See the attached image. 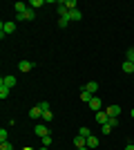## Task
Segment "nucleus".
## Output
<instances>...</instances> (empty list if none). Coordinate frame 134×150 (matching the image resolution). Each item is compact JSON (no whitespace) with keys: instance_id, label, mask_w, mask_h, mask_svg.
I'll return each mask as SVG.
<instances>
[{"instance_id":"4be33fe9","label":"nucleus","mask_w":134,"mask_h":150,"mask_svg":"<svg viewBox=\"0 0 134 150\" xmlns=\"http://www.w3.org/2000/svg\"><path fill=\"white\" fill-rule=\"evenodd\" d=\"M0 150H13V146L9 141H0Z\"/></svg>"},{"instance_id":"20e7f679","label":"nucleus","mask_w":134,"mask_h":150,"mask_svg":"<svg viewBox=\"0 0 134 150\" xmlns=\"http://www.w3.org/2000/svg\"><path fill=\"white\" fill-rule=\"evenodd\" d=\"M34 67H36V63H34V61H20L18 63V69H20V72H32Z\"/></svg>"},{"instance_id":"c756f323","label":"nucleus","mask_w":134,"mask_h":150,"mask_svg":"<svg viewBox=\"0 0 134 150\" xmlns=\"http://www.w3.org/2000/svg\"><path fill=\"white\" fill-rule=\"evenodd\" d=\"M76 150H89V148H87V146H85V148H76Z\"/></svg>"},{"instance_id":"a211bd4d","label":"nucleus","mask_w":134,"mask_h":150,"mask_svg":"<svg viewBox=\"0 0 134 150\" xmlns=\"http://www.w3.org/2000/svg\"><path fill=\"white\" fill-rule=\"evenodd\" d=\"M63 5L67 7L69 11H74V9H76V7H78V5H76V0H63Z\"/></svg>"},{"instance_id":"4468645a","label":"nucleus","mask_w":134,"mask_h":150,"mask_svg":"<svg viewBox=\"0 0 134 150\" xmlns=\"http://www.w3.org/2000/svg\"><path fill=\"white\" fill-rule=\"evenodd\" d=\"M87 148L92 150V148H98V139L92 134V137H87Z\"/></svg>"},{"instance_id":"423d86ee","label":"nucleus","mask_w":134,"mask_h":150,"mask_svg":"<svg viewBox=\"0 0 134 150\" xmlns=\"http://www.w3.org/2000/svg\"><path fill=\"white\" fill-rule=\"evenodd\" d=\"M0 83H2V85H7V88H13V85H16V76H2V79H0Z\"/></svg>"},{"instance_id":"ddd939ff","label":"nucleus","mask_w":134,"mask_h":150,"mask_svg":"<svg viewBox=\"0 0 134 150\" xmlns=\"http://www.w3.org/2000/svg\"><path fill=\"white\" fill-rule=\"evenodd\" d=\"M81 99H83L85 101V103H89V101H92V99H94V94H92V92H87V90H81Z\"/></svg>"},{"instance_id":"2f4dec72","label":"nucleus","mask_w":134,"mask_h":150,"mask_svg":"<svg viewBox=\"0 0 134 150\" xmlns=\"http://www.w3.org/2000/svg\"><path fill=\"white\" fill-rule=\"evenodd\" d=\"M38 150H49V148H45V146H43V148H38Z\"/></svg>"},{"instance_id":"cd10ccee","label":"nucleus","mask_w":134,"mask_h":150,"mask_svg":"<svg viewBox=\"0 0 134 150\" xmlns=\"http://www.w3.org/2000/svg\"><path fill=\"white\" fill-rule=\"evenodd\" d=\"M128 61L134 63V47H130V50H128Z\"/></svg>"},{"instance_id":"dca6fc26","label":"nucleus","mask_w":134,"mask_h":150,"mask_svg":"<svg viewBox=\"0 0 134 150\" xmlns=\"http://www.w3.org/2000/svg\"><path fill=\"white\" fill-rule=\"evenodd\" d=\"M76 134H81V137H85V139H87V137H92V130H89L87 125H83V128H81V130H78Z\"/></svg>"},{"instance_id":"9d476101","label":"nucleus","mask_w":134,"mask_h":150,"mask_svg":"<svg viewBox=\"0 0 134 150\" xmlns=\"http://www.w3.org/2000/svg\"><path fill=\"white\" fill-rule=\"evenodd\" d=\"M85 90H87V92H92V94H96V92H98V83H96V81L85 83Z\"/></svg>"},{"instance_id":"f8f14e48","label":"nucleus","mask_w":134,"mask_h":150,"mask_svg":"<svg viewBox=\"0 0 134 150\" xmlns=\"http://www.w3.org/2000/svg\"><path fill=\"white\" fill-rule=\"evenodd\" d=\"M81 18H83V13L78 11V9H74V11H69V20H72V23H78V20H81Z\"/></svg>"},{"instance_id":"7c9ffc66","label":"nucleus","mask_w":134,"mask_h":150,"mask_svg":"<svg viewBox=\"0 0 134 150\" xmlns=\"http://www.w3.org/2000/svg\"><path fill=\"white\" fill-rule=\"evenodd\" d=\"M130 117H132V119H134V110H132V112H130Z\"/></svg>"},{"instance_id":"6e6552de","label":"nucleus","mask_w":134,"mask_h":150,"mask_svg":"<svg viewBox=\"0 0 134 150\" xmlns=\"http://www.w3.org/2000/svg\"><path fill=\"white\" fill-rule=\"evenodd\" d=\"M29 117H32V119H43V110H40L38 105H34L32 110H29Z\"/></svg>"},{"instance_id":"b1692460","label":"nucleus","mask_w":134,"mask_h":150,"mask_svg":"<svg viewBox=\"0 0 134 150\" xmlns=\"http://www.w3.org/2000/svg\"><path fill=\"white\" fill-rule=\"evenodd\" d=\"M38 108L43 110V112H47V110H49V103H47V101H40V103H38Z\"/></svg>"},{"instance_id":"39448f33","label":"nucleus","mask_w":134,"mask_h":150,"mask_svg":"<svg viewBox=\"0 0 134 150\" xmlns=\"http://www.w3.org/2000/svg\"><path fill=\"white\" fill-rule=\"evenodd\" d=\"M94 119L103 125V123H107V121H109V117H107V112H105V110H101V112H96V114H94Z\"/></svg>"},{"instance_id":"bb28decb","label":"nucleus","mask_w":134,"mask_h":150,"mask_svg":"<svg viewBox=\"0 0 134 150\" xmlns=\"http://www.w3.org/2000/svg\"><path fill=\"white\" fill-rule=\"evenodd\" d=\"M7 137H9V132L2 128V130H0V141H7Z\"/></svg>"},{"instance_id":"a878e982","label":"nucleus","mask_w":134,"mask_h":150,"mask_svg":"<svg viewBox=\"0 0 134 150\" xmlns=\"http://www.w3.org/2000/svg\"><path fill=\"white\" fill-rule=\"evenodd\" d=\"M109 125H112V128H116V125H119V117H109V121H107Z\"/></svg>"},{"instance_id":"412c9836","label":"nucleus","mask_w":134,"mask_h":150,"mask_svg":"<svg viewBox=\"0 0 134 150\" xmlns=\"http://www.w3.org/2000/svg\"><path fill=\"white\" fill-rule=\"evenodd\" d=\"M51 141H54V139H51V134L43 137V146H45V148H49V146H51Z\"/></svg>"},{"instance_id":"f03ea898","label":"nucleus","mask_w":134,"mask_h":150,"mask_svg":"<svg viewBox=\"0 0 134 150\" xmlns=\"http://www.w3.org/2000/svg\"><path fill=\"white\" fill-rule=\"evenodd\" d=\"M87 105H89V110H92L94 114H96V112H101V110H103V101H101V96H94V99L89 101Z\"/></svg>"},{"instance_id":"f3484780","label":"nucleus","mask_w":134,"mask_h":150,"mask_svg":"<svg viewBox=\"0 0 134 150\" xmlns=\"http://www.w3.org/2000/svg\"><path fill=\"white\" fill-rule=\"evenodd\" d=\"M34 18H36V9L27 7V11H25V20H34Z\"/></svg>"},{"instance_id":"393cba45","label":"nucleus","mask_w":134,"mask_h":150,"mask_svg":"<svg viewBox=\"0 0 134 150\" xmlns=\"http://www.w3.org/2000/svg\"><path fill=\"white\" fill-rule=\"evenodd\" d=\"M29 7H32V9H36V7H43V0H32V2H29Z\"/></svg>"},{"instance_id":"0eeeda50","label":"nucleus","mask_w":134,"mask_h":150,"mask_svg":"<svg viewBox=\"0 0 134 150\" xmlns=\"http://www.w3.org/2000/svg\"><path fill=\"white\" fill-rule=\"evenodd\" d=\"M105 112H107V117H119L121 114V105H109V108H105Z\"/></svg>"},{"instance_id":"2eb2a0df","label":"nucleus","mask_w":134,"mask_h":150,"mask_svg":"<svg viewBox=\"0 0 134 150\" xmlns=\"http://www.w3.org/2000/svg\"><path fill=\"white\" fill-rule=\"evenodd\" d=\"M9 90H11V88H7V85H2V83H0V99H2V101L9 96Z\"/></svg>"},{"instance_id":"aec40b11","label":"nucleus","mask_w":134,"mask_h":150,"mask_svg":"<svg viewBox=\"0 0 134 150\" xmlns=\"http://www.w3.org/2000/svg\"><path fill=\"white\" fill-rule=\"evenodd\" d=\"M101 132H103V134H109V132H112V125H109V123H103L101 125Z\"/></svg>"},{"instance_id":"1a4fd4ad","label":"nucleus","mask_w":134,"mask_h":150,"mask_svg":"<svg viewBox=\"0 0 134 150\" xmlns=\"http://www.w3.org/2000/svg\"><path fill=\"white\" fill-rule=\"evenodd\" d=\"M74 146H76V148H85V146H87V139L76 134V137H74Z\"/></svg>"},{"instance_id":"f257e3e1","label":"nucleus","mask_w":134,"mask_h":150,"mask_svg":"<svg viewBox=\"0 0 134 150\" xmlns=\"http://www.w3.org/2000/svg\"><path fill=\"white\" fill-rule=\"evenodd\" d=\"M16 25H18L16 20H7V23H2V25H0V38H5L7 34H13V31H16Z\"/></svg>"},{"instance_id":"c85d7f7f","label":"nucleus","mask_w":134,"mask_h":150,"mask_svg":"<svg viewBox=\"0 0 134 150\" xmlns=\"http://www.w3.org/2000/svg\"><path fill=\"white\" fill-rule=\"evenodd\" d=\"M125 150H134V144H128V146H125Z\"/></svg>"},{"instance_id":"6ab92c4d","label":"nucleus","mask_w":134,"mask_h":150,"mask_svg":"<svg viewBox=\"0 0 134 150\" xmlns=\"http://www.w3.org/2000/svg\"><path fill=\"white\" fill-rule=\"evenodd\" d=\"M69 23H72V20H69V16H67V18H60V20H58V27H60V29H65V27L69 25Z\"/></svg>"},{"instance_id":"7ed1b4c3","label":"nucleus","mask_w":134,"mask_h":150,"mask_svg":"<svg viewBox=\"0 0 134 150\" xmlns=\"http://www.w3.org/2000/svg\"><path fill=\"white\" fill-rule=\"evenodd\" d=\"M34 134L43 139V137H47V134H49V128H47V125H45V123H38V125H36V128H34Z\"/></svg>"},{"instance_id":"9b49d317","label":"nucleus","mask_w":134,"mask_h":150,"mask_svg":"<svg viewBox=\"0 0 134 150\" xmlns=\"http://www.w3.org/2000/svg\"><path fill=\"white\" fill-rule=\"evenodd\" d=\"M121 69L125 72V74H134V63H130V61H125L121 65Z\"/></svg>"},{"instance_id":"5701e85b","label":"nucleus","mask_w":134,"mask_h":150,"mask_svg":"<svg viewBox=\"0 0 134 150\" xmlns=\"http://www.w3.org/2000/svg\"><path fill=\"white\" fill-rule=\"evenodd\" d=\"M54 119V114H51V110H47V112H43V121H51Z\"/></svg>"}]
</instances>
